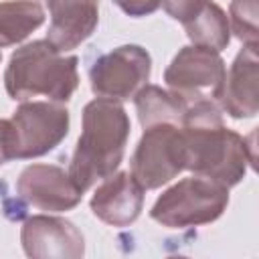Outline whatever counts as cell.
<instances>
[{"mask_svg": "<svg viewBox=\"0 0 259 259\" xmlns=\"http://www.w3.org/2000/svg\"><path fill=\"white\" fill-rule=\"evenodd\" d=\"M184 170L212 178L227 188L245 178L247 166H255V132L251 144L225 127L221 109L212 99L188 103L182 115Z\"/></svg>", "mask_w": 259, "mask_h": 259, "instance_id": "cell-1", "label": "cell"}, {"mask_svg": "<svg viewBox=\"0 0 259 259\" xmlns=\"http://www.w3.org/2000/svg\"><path fill=\"white\" fill-rule=\"evenodd\" d=\"M130 138V117L125 109L105 97L89 101L83 109V132L79 136L69 176L85 192L97 180H105L121 164Z\"/></svg>", "mask_w": 259, "mask_h": 259, "instance_id": "cell-2", "label": "cell"}, {"mask_svg": "<svg viewBox=\"0 0 259 259\" xmlns=\"http://www.w3.org/2000/svg\"><path fill=\"white\" fill-rule=\"evenodd\" d=\"M4 85L14 101L38 95L57 103L69 101L79 85L77 57H65L49 40H32L12 53Z\"/></svg>", "mask_w": 259, "mask_h": 259, "instance_id": "cell-3", "label": "cell"}, {"mask_svg": "<svg viewBox=\"0 0 259 259\" xmlns=\"http://www.w3.org/2000/svg\"><path fill=\"white\" fill-rule=\"evenodd\" d=\"M229 204V188L212 178L194 174L168 188L152 206L150 217L172 229L217 221Z\"/></svg>", "mask_w": 259, "mask_h": 259, "instance_id": "cell-4", "label": "cell"}, {"mask_svg": "<svg viewBox=\"0 0 259 259\" xmlns=\"http://www.w3.org/2000/svg\"><path fill=\"white\" fill-rule=\"evenodd\" d=\"M69 132V111L59 103L26 101L10 117L12 160L38 158L55 150Z\"/></svg>", "mask_w": 259, "mask_h": 259, "instance_id": "cell-5", "label": "cell"}, {"mask_svg": "<svg viewBox=\"0 0 259 259\" xmlns=\"http://www.w3.org/2000/svg\"><path fill=\"white\" fill-rule=\"evenodd\" d=\"M184 170V138L174 123L144 130L132 158V176L144 190L160 188Z\"/></svg>", "mask_w": 259, "mask_h": 259, "instance_id": "cell-6", "label": "cell"}, {"mask_svg": "<svg viewBox=\"0 0 259 259\" xmlns=\"http://www.w3.org/2000/svg\"><path fill=\"white\" fill-rule=\"evenodd\" d=\"M225 63L221 55L206 47H184L164 73V81L174 95L186 103L219 99L225 83Z\"/></svg>", "mask_w": 259, "mask_h": 259, "instance_id": "cell-7", "label": "cell"}, {"mask_svg": "<svg viewBox=\"0 0 259 259\" xmlns=\"http://www.w3.org/2000/svg\"><path fill=\"white\" fill-rule=\"evenodd\" d=\"M152 71V61L146 49L138 45H123L99 57L91 71V89L97 97L123 101L136 97L146 85Z\"/></svg>", "mask_w": 259, "mask_h": 259, "instance_id": "cell-8", "label": "cell"}, {"mask_svg": "<svg viewBox=\"0 0 259 259\" xmlns=\"http://www.w3.org/2000/svg\"><path fill=\"white\" fill-rule=\"evenodd\" d=\"M18 194L40 210H69L81 202L83 192L73 184L69 172L53 164H32L16 182Z\"/></svg>", "mask_w": 259, "mask_h": 259, "instance_id": "cell-9", "label": "cell"}, {"mask_svg": "<svg viewBox=\"0 0 259 259\" xmlns=\"http://www.w3.org/2000/svg\"><path fill=\"white\" fill-rule=\"evenodd\" d=\"M45 4L51 14L47 40L61 53L79 47L99 22L97 0H45Z\"/></svg>", "mask_w": 259, "mask_h": 259, "instance_id": "cell-10", "label": "cell"}, {"mask_svg": "<svg viewBox=\"0 0 259 259\" xmlns=\"http://www.w3.org/2000/svg\"><path fill=\"white\" fill-rule=\"evenodd\" d=\"M22 247L28 257H81L83 235L57 217H32L22 227Z\"/></svg>", "mask_w": 259, "mask_h": 259, "instance_id": "cell-11", "label": "cell"}, {"mask_svg": "<svg viewBox=\"0 0 259 259\" xmlns=\"http://www.w3.org/2000/svg\"><path fill=\"white\" fill-rule=\"evenodd\" d=\"M259 57L257 47L245 45V49L235 57L229 75H225V83L219 95L223 109L233 117H255L259 111Z\"/></svg>", "mask_w": 259, "mask_h": 259, "instance_id": "cell-12", "label": "cell"}, {"mask_svg": "<svg viewBox=\"0 0 259 259\" xmlns=\"http://www.w3.org/2000/svg\"><path fill=\"white\" fill-rule=\"evenodd\" d=\"M142 204H144V188L130 172L107 176L91 198L93 214L113 227L132 225L138 219Z\"/></svg>", "mask_w": 259, "mask_h": 259, "instance_id": "cell-13", "label": "cell"}, {"mask_svg": "<svg viewBox=\"0 0 259 259\" xmlns=\"http://www.w3.org/2000/svg\"><path fill=\"white\" fill-rule=\"evenodd\" d=\"M184 28H186L188 38L194 45L212 49L217 53L227 49V45L231 40L229 16L212 0H204L202 8L188 22H184Z\"/></svg>", "mask_w": 259, "mask_h": 259, "instance_id": "cell-14", "label": "cell"}, {"mask_svg": "<svg viewBox=\"0 0 259 259\" xmlns=\"http://www.w3.org/2000/svg\"><path fill=\"white\" fill-rule=\"evenodd\" d=\"M136 107L140 123L150 127L156 123H180L188 103L172 91H164L156 85H144L136 93Z\"/></svg>", "mask_w": 259, "mask_h": 259, "instance_id": "cell-15", "label": "cell"}, {"mask_svg": "<svg viewBox=\"0 0 259 259\" xmlns=\"http://www.w3.org/2000/svg\"><path fill=\"white\" fill-rule=\"evenodd\" d=\"M45 20V10L34 0L0 2V49L24 40Z\"/></svg>", "mask_w": 259, "mask_h": 259, "instance_id": "cell-16", "label": "cell"}, {"mask_svg": "<svg viewBox=\"0 0 259 259\" xmlns=\"http://www.w3.org/2000/svg\"><path fill=\"white\" fill-rule=\"evenodd\" d=\"M229 26L245 45L257 47V0H233Z\"/></svg>", "mask_w": 259, "mask_h": 259, "instance_id": "cell-17", "label": "cell"}, {"mask_svg": "<svg viewBox=\"0 0 259 259\" xmlns=\"http://www.w3.org/2000/svg\"><path fill=\"white\" fill-rule=\"evenodd\" d=\"M160 4L174 20H180L184 24L202 8L204 0H160Z\"/></svg>", "mask_w": 259, "mask_h": 259, "instance_id": "cell-18", "label": "cell"}, {"mask_svg": "<svg viewBox=\"0 0 259 259\" xmlns=\"http://www.w3.org/2000/svg\"><path fill=\"white\" fill-rule=\"evenodd\" d=\"M113 2L130 16H148L160 6V0H113Z\"/></svg>", "mask_w": 259, "mask_h": 259, "instance_id": "cell-19", "label": "cell"}, {"mask_svg": "<svg viewBox=\"0 0 259 259\" xmlns=\"http://www.w3.org/2000/svg\"><path fill=\"white\" fill-rule=\"evenodd\" d=\"M12 160V136H10V119H0V166Z\"/></svg>", "mask_w": 259, "mask_h": 259, "instance_id": "cell-20", "label": "cell"}, {"mask_svg": "<svg viewBox=\"0 0 259 259\" xmlns=\"http://www.w3.org/2000/svg\"><path fill=\"white\" fill-rule=\"evenodd\" d=\"M0 59H2V55H0Z\"/></svg>", "mask_w": 259, "mask_h": 259, "instance_id": "cell-21", "label": "cell"}]
</instances>
